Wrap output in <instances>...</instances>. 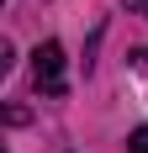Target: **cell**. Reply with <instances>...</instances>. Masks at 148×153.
<instances>
[{
    "mask_svg": "<svg viewBox=\"0 0 148 153\" xmlns=\"http://www.w3.org/2000/svg\"><path fill=\"white\" fill-rule=\"evenodd\" d=\"M32 74H37V90H48V95H64V48L58 42H43L37 53H32Z\"/></svg>",
    "mask_w": 148,
    "mask_h": 153,
    "instance_id": "cell-1",
    "label": "cell"
},
{
    "mask_svg": "<svg viewBox=\"0 0 148 153\" xmlns=\"http://www.w3.org/2000/svg\"><path fill=\"white\" fill-rule=\"evenodd\" d=\"M127 153H148V127H138L132 137H127Z\"/></svg>",
    "mask_w": 148,
    "mask_h": 153,
    "instance_id": "cell-2",
    "label": "cell"
},
{
    "mask_svg": "<svg viewBox=\"0 0 148 153\" xmlns=\"http://www.w3.org/2000/svg\"><path fill=\"white\" fill-rule=\"evenodd\" d=\"M138 69H143V74H148V48H143V53H138Z\"/></svg>",
    "mask_w": 148,
    "mask_h": 153,
    "instance_id": "cell-4",
    "label": "cell"
},
{
    "mask_svg": "<svg viewBox=\"0 0 148 153\" xmlns=\"http://www.w3.org/2000/svg\"><path fill=\"white\" fill-rule=\"evenodd\" d=\"M127 5H132V11H143V16H148V0H127Z\"/></svg>",
    "mask_w": 148,
    "mask_h": 153,
    "instance_id": "cell-3",
    "label": "cell"
}]
</instances>
